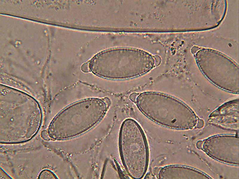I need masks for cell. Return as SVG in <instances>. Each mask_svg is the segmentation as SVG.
Returning a JSON list of instances; mask_svg holds the SVG:
<instances>
[{
    "label": "cell",
    "mask_w": 239,
    "mask_h": 179,
    "mask_svg": "<svg viewBox=\"0 0 239 179\" xmlns=\"http://www.w3.org/2000/svg\"><path fill=\"white\" fill-rule=\"evenodd\" d=\"M136 103L145 115L164 126L180 128L193 125L197 120L195 115L188 106L166 94L144 92L139 94Z\"/></svg>",
    "instance_id": "6da1fadb"
},
{
    "label": "cell",
    "mask_w": 239,
    "mask_h": 179,
    "mask_svg": "<svg viewBox=\"0 0 239 179\" xmlns=\"http://www.w3.org/2000/svg\"><path fill=\"white\" fill-rule=\"evenodd\" d=\"M154 66L153 57L145 53H107L100 58L96 73L102 78L122 80L143 75Z\"/></svg>",
    "instance_id": "7a4b0ae2"
},
{
    "label": "cell",
    "mask_w": 239,
    "mask_h": 179,
    "mask_svg": "<svg viewBox=\"0 0 239 179\" xmlns=\"http://www.w3.org/2000/svg\"><path fill=\"white\" fill-rule=\"evenodd\" d=\"M124 156L130 175L139 179L147 167L148 153L146 141L140 126L134 120L129 119L124 123Z\"/></svg>",
    "instance_id": "3957f363"
},
{
    "label": "cell",
    "mask_w": 239,
    "mask_h": 179,
    "mask_svg": "<svg viewBox=\"0 0 239 179\" xmlns=\"http://www.w3.org/2000/svg\"><path fill=\"white\" fill-rule=\"evenodd\" d=\"M199 63L203 74L213 84L228 92L238 93V69L235 65L223 59L202 58Z\"/></svg>",
    "instance_id": "277c9868"
},
{
    "label": "cell",
    "mask_w": 239,
    "mask_h": 179,
    "mask_svg": "<svg viewBox=\"0 0 239 179\" xmlns=\"http://www.w3.org/2000/svg\"><path fill=\"white\" fill-rule=\"evenodd\" d=\"M81 70L84 72L87 73L91 71L89 61L84 64L81 66Z\"/></svg>",
    "instance_id": "5b68a950"
},
{
    "label": "cell",
    "mask_w": 239,
    "mask_h": 179,
    "mask_svg": "<svg viewBox=\"0 0 239 179\" xmlns=\"http://www.w3.org/2000/svg\"><path fill=\"white\" fill-rule=\"evenodd\" d=\"M139 94L136 93H133L130 95V98L133 102H136Z\"/></svg>",
    "instance_id": "8992f818"
},
{
    "label": "cell",
    "mask_w": 239,
    "mask_h": 179,
    "mask_svg": "<svg viewBox=\"0 0 239 179\" xmlns=\"http://www.w3.org/2000/svg\"><path fill=\"white\" fill-rule=\"evenodd\" d=\"M153 58L154 60V66L159 65L161 62V59L160 57L157 56H154Z\"/></svg>",
    "instance_id": "52a82bcc"
}]
</instances>
